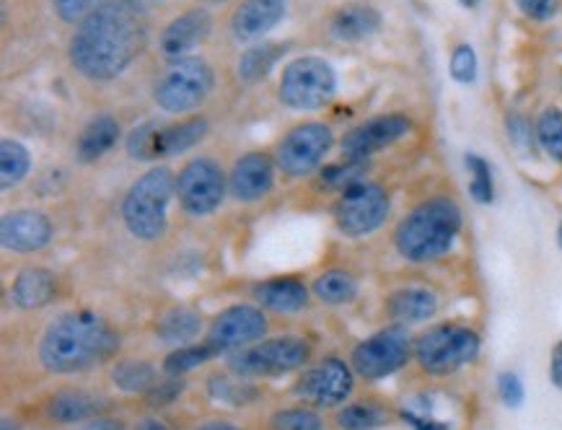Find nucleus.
<instances>
[{
    "instance_id": "nucleus-1",
    "label": "nucleus",
    "mask_w": 562,
    "mask_h": 430,
    "mask_svg": "<svg viewBox=\"0 0 562 430\" xmlns=\"http://www.w3.org/2000/svg\"><path fill=\"white\" fill-rule=\"evenodd\" d=\"M146 16L135 0L97 5L70 39V63L91 81H112L146 45Z\"/></svg>"
},
{
    "instance_id": "nucleus-2",
    "label": "nucleus",
    "mask_w": 562,
    "mask_h": 430,
    "mask_svg": "<svg viewBox=\"0 0 562 430\" xmlns=\"http://www.w3.org/2000/svg\"><path fill=\"white\" fill-rule=\"evenodd\" d=\"M120 337L102 317L91 312L63 314L47 327L40 342V361L49 374H81L110 361Z\"/></svg>"
},
{
    "instance_id": "nucleus-3",
    "label": "nucleus",
    "mask_w": 562,
    "mask_h": 430,
    "mask_svg": "<svg viewBox=\"0 0 562 430\" xmlns=\"http://www.w3.org/2000/svg\"><path fill=\"white\" fill-rule=\"evenodd\" d=\"M464 224L461 207L449 197H430L413 207L394 231L396 252L407 262L425 264L451 252Z\"/></svg>"
},
{
    "instance_id": "nucleus-4",
    "label": "nucleus",
    "mask_w": 562,
    "mask_h": 430,
    "mask_svg": "<svg viewBox=\"0 0 562 430\" xmlns=\"http://www.w3.org/2000/svg\"><path fill=\"white\" fill-rule=\"evenodd\" d=\"M177 192V182L169 169L158 167L143 174L122 203V218L127 231L140 241H156L167 231V207Z\"/></svg>"
},
{
    "instance_id": "nucleus-5",
    "label": "nucleus",
    "mask_w": 562,
    "mask_h": 430,
    "mask_svg": "<svg viewBox=\"0 0 562 430\" xmlns=\"http://www.w3.org/2000/svg\"><path fill=\"white\" fill-rule=\"evenodd\" d=\"M482 350L480 335L461 325H436L415 340V361L425 374L451 376L477 361Z\"/></svg>"
},
{
    "instance_id": "nucleus-6",
    "label": "nucleus",
    "mask_w": 562,
    "mask_h": 430,
    "mask_svg": "<svg viewBox=\"0 0 562 430\" xmlns=\"http://www.w3.org/2000/svg\"><path fill=\"white\" fill-rule=\"evenodd\" d=\"M213 70L200 57H179L154 86V99L164 112H192L211 97Z\"/></svg>"
},
{
    "instance_id": "nucleus-7",
    "label": "nucleus",
    "mask_w": 562,
    "mask_h": 430,
    "mask_svg": "<svg viewBox=\"0 0 562 430\" xmlns=\"http://www.w3.org/2000/svg\"><path fill=\"white\" fill-rule=\"evenodd\" d=\"M312 358V346L304 337H272L268 342H259L241 353L228 358V369L241 378L257 376H283L291 371L304 369Z\"/></svg>"
},
{
    "instance_id": "nucleus-8",
    "label": "nucleus",
    "mask_w": 562,
    "mask_h": 430,
    "mask_svg": "<svg viewBox=\"0 0 562 430\" xmlns=\"http://www.w3.org/2000/svg\"><path fill=\"white\" fill-rule=\"evenodd\" d=\"M413 337H409L405 325H394L381 329V332L371 335L369 340L358 342L352 348L350 365L352 371L366 382H379L396 374L400 369H405L409 355H413Z\"/></svg>"
},
{
    "instance_id": "nucleus-9",
    "label": "nucleus",
    "mask_w": 562,
    "mask_h": 430,
    "mask_svg": "<svg viewBox=\"0 0 562 430\" xmlns=\"http://www.w3.org/2000/svg\"><path fill=\"white\" fill-rule=\"evenodd\" d=\"M337 91L335 70L322 57H299L283 70L280 99L291 110L312 112L333 102Z\"/></svg>"
},
{
    "instance_id": "nucleus-10",
    "label": "nucleus",
    "mask_w": 562,
    "mask_h": 430,
    "mask_svg": "<svg viewBox=\"0 0 562 430\" xmlns=\"http://www.w3.org/2000/svg\"><path fill=\"white\" fill-rule=\"evenodd\" d=\"M389 195L384 188L373 182H360L356 188L345 190L342 197L335 205V220L337 228L350 239H360L379 231L384 226L389 215Z\"/></svg>"
},
{
    "instance_id": "nucleus-11",
    "label": "nucleus",
    "mask_w": 562,
    "mask_h": 430,
    "mask_svg": "<svg viewBox=\"0 0 562 430\" xmlns=\"http://www.w3.org/2000/svg\"><path fill=\"white\" fill-rule=\"evenodd\" d=\"M335 135L322 122H306L293 127L278 146V167L291 177H304L319 167L333 148Z\"/></svg>"
},
{
    "instance_id": "nucleus-12",
    "label": "nucleus",
    "mask_w": 562,
    "mask_h": 430,
    "mask_svg": "<svg viewBox=\"0 0 562 430\" xmlns=\"http://www.w3.org/2000/svg\"><path fill=\"white\" fill-rule=\"evenodd\" d=\"M352 374H356L352 365L340 361V358H324L319 365L308 369L299 378L293 394L314 407H337L352 394V384H356Z\"/></svg>"
},
{
    "instance_id": "nucleus-13",
    "label": "nucleus",
    "mask_w": 562,
    "mask_h": 430,
    "mask_svg": "<svg viewBox=\"0 0 562 430\" xmlns=\"http://www.w3.org/2000/svg\"><path fill=\"white\" fill-rule=\"evenodd\" d=\"M179 203L190 215H207L221 205L226 195V179L215 161L194 159L177 179Z\"/></svg>"
},
{
    "instance_id": "nucleus-14",
    "label": "nucleus",
    "mask_w": 562,
    "mask_h": 430,
    "mask_svg": "<svg viewBox=\"0 0 562 430\" xmlns=\"http://www.w3.org/2000/svg\"><path fill=\"white\" fill-rule=\"evenodd\" d=\"M268 332V319L255 306H231L213 319L207 329V346L213 353H234V350L255 346Z\"/></svg>"
},
{
    "instance_id": "nucleus-15",
    "label": "nucleus",
    "mask_w": 562,
    "mask_h": 430,
    "mask_svg": "<svg viewBox=\"0 0 562 430\" xmlns=\"http://www.w3.org/2000/svg\"><path fill=\"white\" fill-rule=\"evenodd\" d=\"M413 131V122L402 114H386V117H376L363 122V125L352 127V131L342 138V150L348 159L366 161L376 150L392 146L400 138Z\"/></svg>"
},
{
    "instance_id": "nucleus-16",
    "label": "nucleus",
    "mask_w": 562,
    "mask_h": 430,
    "mask_svg": "<svg viewBox=\"0 0 562 430\" xmlns=\"http://www.w3.org/2000/svg\"><path fill=\"white\" fill-rule=\"evenodd\" d=\"M0 239L11 252H40L53 239V224L45 213L37 211H16L0 220Z\"/></svg>"
},
{
    "instance_id": "nucleus-17",
    "label": "nucleus",
    "mask_w": 562,
    "mask_h": 430,
    "mask_svg": "<svg viewBox=\"0 0 562 430\" xmlns=\"http://www.w3.org/2000/svg\"><path fill=\"white\" fill-rule=\"evenodd\" d=\"M213 32V19L205 9H194L190 13H182V16L171 21V24L161 32V53L169 57V60H179L190 49L211 37Z\"/></svg>"
},
{
    "instance_id": "nucleus-18",
    "label": "nucleus",
    "mask_w": 562,
    "mask_h": 430,
    "mask_svg": "<svg viewBox=\"0 0 562 430\" xmlns=\"http://www.w3.org/2000/svg\"><path fill=\"white\" fill-rule=\"evenodd\" d=\"M276 182V171H272V161L265 154H247L244 159L236 161L234 171H231L228 188L239 203H255L262 200L272 190Z\"/></svg>"
},
{
    "instance_id": "nucleus-19",
    "label": "nucleus",
    "mask_w": 562,
    "mask_h": 430,
    "mask_svg": "<svg viewBox=\"0 0 562 430\" xmlns=\"http://www.w3.org/2000/svg\"><path fill=\"white\" fill-rule=\"evenodd\" d=\"M285 16L283 0H244L239 9L231 16L234 37L241 42L259 39L268 34L272 26H278Z\"/></svg>"
},
{
    "instance_id": "nucleus-20",
    "label": "nucleus",
    "mask_w": 562,
    "mask_h": 430,
    "mask_svg": "<svg viewBox=\"0 0 562 430\" xmlns=\"http://www.w3.org/2000/svg\"><path fill=\"white\" fill-rule=\"evenodd\" d=\"M386 312L396 325H423L438 314V296L428 288L409 285V288H400L389 296Z\"/></svg>"
},
{
    "instance_id": "nucleus-21",
    "label": "nucleus",
    "mask_w": 562,
    "mask_h": 430,
    "mask_svg": "<svg viewBox=\"0 0 562 430\" xmlns=\"http://www.w3.org/2000/svg\"><path fill=\"white\" fill-rule=\"evenodd\" d=\"M207 133V120L192 117L179 122V125H158L154 122V159L158 156H177L182 150L192 148Z\"/></svg>"
},
{
    "instance_id": "nucleus-22",
    "label": "nucleus",
    "mask_w": 562,
    "mask_h": 430,
    "mask_svg": "<svg viewBox=\"0 0 562 430\" xmlns=\"http://www.w3.org/2000/svg\"><path fill=\"white\" fill-rule=\"evenodd\" d=\"M381 29V13L373 5L352 3L335 13L333 37L337 42H363Z\"/></svg>"
},
{
    "instance_id": "nucleus-23",
    "label": "nucleus",
    "mask_w": 562,
    "mask_h": 430,
    "mask_svg": "<svg viewBox=\"0 0 562 430\" xmlns=\"http://www.w3.org/2000/svg\"><path fill=\"white\" fill-rule=\"evenodd\" d=\"M255 298L265 309L293 314L308 304V288L301 281H293V278H278V281L255 285Z\"/></svg>"
},
{
    "instance_id": "nucleus-24",
    "label": "nucleus",
    "mask_w": 562,
    "mask_h": 430,
    "mask_svg": "<svg viewBox=\"0 0 562 430\" xmlns=\"http://www.w3.org/2000/svg\"><path fill=\"white\" fill-rule=\"evenodd\" d=\"M11 298L21 309H42L55 298V275L45 268L21 270L13 281Z\"/></svg>"
},
{
    "instance_id": "nucleus-25",
    "label": "nucleus",
    "mask_w": 562,
    "mask_h": 430,
    "mask_svg": "<svg viewBox=\"0 0 562 430\" xmlns=\"http://www.w3.org/2000/svg\"><path fill=\"white\" fill-rule=\"evenodd\" d=\"M102 410V403L89 392L81 389H63L57 392L47 405L49 420L60 422V426H76V422L91 420L93 415Z\"/></svg>"
},
{
    "instance_id": "nucleus-26",
    "label": "nucleus",
    "mask_w": 562,
    "mask_h": 430,
    "mask_svg": "<svg viewBox=\"0 0 562 430\" xmlns=\"http://www.w3.org/2000/svg\"><path fill=\"white\" fill-rule=\"evenodd\" d=\"M203 329V319L198 312L187 309V306H175V309L164 312L156 321V335L158 340L167 342V346H190L194 337Z\"/></svg>"
},
{
    "instance_id": "nucleus-27",
    "label": "nucleus",
    "mask_w": 562,
    "mask_h": 430,
    "mask_svg": "<svg viewBox=\"0 0 562 430\" xmlns=\"http://www.w3.org/2000/svg\"><path fill=\"white\" fill-rule=\"evenodd\" d=\"M120 138V122L110 117V114H99L89 125L83 127L81 138H78V159L81 161H97L110 150Z\"/></svg>"
},
{
    "instance_id": "nucleus-28",
    "label": "nucleus",
    "mask_w": 562,
    "mask_h": 430,
    "mask_svg": "<svg viewBox=\"0 0 562 430\" xmlns=\"http://www.w3.org/2000/svg\"><path fill=\"white\" fill-rule=\"evenodd\" d=\"M283 55H285V45H276V42H265V45L249 47L247 53L239 57L236 73H239L244 83H257L270 76V70L276 68V63Z\"/></svg>"
},
{
    "instance_id": "nucleus-29",
    "label": "nucleus",
    "mask_w": 562,
    "mask_h": 430,
    "mask_svg": "<svg viewBox=\"0 0 562 430\" xmlns=\"http://www.w3.org/2000/svg\"><path fill=\"white\" fill-rule=\"evenodd\" d=\"M314 296L327 306H345L358 296V281L345 270H327L314 281Z\"/></svg>"
},
{
    "instance_id": "nucleus-30",
    "label": "nucleus",
    "mask_w": 562,
    "mask_h": 430,
    "mask_svg": "<svg viewBox=\"0 0 562 430\" xmlns=\"http://www.w3.org/2000/svg\"><path fill=\"white\" fill-rule=\"evenodd\" d=\"M32 169V156L29 150L16 140L0 143V188L11 190L16 188Z\"/></svg>"
},
{
    "instance_id": "nucleus-31",
    "label": "nucleus",
    "mask_w": 562,
    "mask_h": 430,
    "mask_svg": "<svg viewBox=\"0 0 562 430\" xmlns=\"http://www.w3.org/2000/svg\"><path fill=\"white\" fill-rule=\"evenodd\" d=\"M114 386L127 394H148L156 384L154 365L146 361H122L112 371Z\"/></svg>"
},
{
    "instance_id": "nucleus-32",
    "label": "nucleus",
    "mask_w": 562,
    "mask_h": 430,
    "mask_svg": "<svg viewBox=\"0 0 562 430\" xmlns=\"http://www.w3.org/2000/svg\"><path fill=\"white\" fill-rule=\"evenodd\" d=\"M337 426L342 430H373L386 426V410H381L379 405L371 403H358L348 405L337 412Z\"/></svg>"
},
{
    "instance_id": "nucleus-33",
    "label": "nucleus",
    "mask_w": 562,
    "mask_h": 430,
    "mask_svg": "<svg viewBox=\"0 0 562 430\" xmlns=\"http://www.w3.org/2000/svg\"><path fill=\"white\" fill-rule=\"evenodd\" d=\"M537 140L552 161L562 163V110L550 106L537 120Z\"/></svg>"
},
{
    "instance_id": "nucleus-34",
    "label": "nucleus",
    "mask_w": 562,
    "mask_h": 430,
    "mask_svg": "<svg viewBox=\"0 0 562 430\" xmlns=\"http://www.w3.org/2000/svg\"><path fill=\"white\" fill-rule=\"evenodd\" d=\"M213 355H215L213 348L207 346V342L205 346H182L171 355H167V361H164V371H167L169 376H182L187 371L200 369V365L211 361Z\"/></svg>"
},
{
    "instance_id": "nucleus-35",
    "label": "nucleus",
    "mask_w": 562,
    "mask_h": 430,
    "mask_svg": "<svg viewBox=\"0 0 562 430\" xmlns=\"http://www.w3.org/2000/svg\"><path fill=\"white\" fill-rule=\"evenodd\" d=\"M467 169H470L472 182H470V195L477 200L480 205H490L495 200V188H493V169L490 163L477 154H467Z\"/></svg>"
},
{
    "instance_id": "nucleus-36",
    "label": "nucleus",
    "mask_w": 562,
    "mask_h": 430,
    "mask_svg": "<svg viewBox=\"0 0 562 430\" xmlns=\"http://www.w3.org/2000/svg\"><path fill=\"white\" fill-rule=\"evenodd\" d=\"M207 392H211V397L234 407L249 405L251 399H257L255 386H249L247 382H231L228 376H211V382H207Z\"/></svg>"
},
{
    "instance_id": "nucleus-37",
    "label": "nucleus",
    "mask_w": 562,
    "mask_h": 430,
    "mask_svg": "<svg viewBox=\"0 0 562 430\" xmlns=\"http://www.w3.org/2000/svg\"><path fill=\"white\" fill-rule=\"evenodd\" d=\"M366 167H369L366 161L348 159L345 163H337V167L324 169L322 171V182L329 184V188L345 192V190L356 188V184H360V182H366V179H363Z\"/></svg>"
},
{
    "instance_id": "nucleus-38",
    "label": "nucleus",
    "mask_w": 562,
    "mask_h": 430,
    "mask_svg": "<svg viewBox=\"0 0 562 430\" xmlns=\"http://www.w3.org/2000/svg\"><path fill=\"white\" fill-rule=\"evenodd\" d=\"M272 430H324V422L314 410L306 407H293V410H280L270 418Z\"/></svg>"
},
{
    "instance_id": "nucleus-39",
    "label": "nucleus",
    "mask_w": 562,
    "mask_h": 430,
    "mask_svg": "<svg viewBox=\"0 0 562 430\" xmlns=\"http://www.w3.org/2000/svg\"><path fill=\"white\" fill-rule=\"evenodd\" d=\"M449 68L457 83H474V78H477V55L470 45H459L453 49Z\"/></svg>"
},
{
    "instance_id": "nucleus-40",
    "label": "nucleus",
    "mask_w": 562,
    "mask_h": 430,
    "mask_svg": "<svg viewBox=\"0 0 562 430\" xmlns=\"http://www.w3.org/2000/svg\"><path fill=\"white\" fill-rule=\"evenodd\" d=\"M498 397H501L503 405L510 407V410L521 407L524 399H526L521 376L514 374V371H503V374L498 376Z\"/></svg>"
},
{
    "instance_id": "nucleus-41",
    "label": "nucleus",
    "mask_w": 562,
    "mask_h": 430,
    "mask_svg": "<svg viewBox=\"0 0 562 430\" xmlns=\"http://www.w3.org/2000/svg\"><path fill=\"white\" fill-rule=\"evenodd\" d=\"M506 125H508V138H510V143H514L516 148H521V150L535 148L537 131H531L529 120L521 117V114L510 112L508 120H506Z\"/></svg>"
},
{
    "instance_id": "nucleus-42",
    "label": "nucleus",
    "mask_w": 562,
    "mask_h": 430,
    "mask_svg": "<svg viewBox=\"0 0 562 430\" xmlns=\"http://www.w3.org/2000/svg\"><path fill=\"white\" fill-rule=\"evenodd\" d=\"M184 392V382L179 376H171L167 382H156L154 389L148 392V405L150 407H167L177 403L179 394Z\"/></svg>"
},
{
    "instance_id": "nucleus-43",
    "label": "nucleus",
    "mask_w": 562,
    "mask_h": 430,
    "mask_svg": "<svg viewBox=\"0 0 562 430\" xmlns=\"http://www.w3.org/2000/svg\"><path fill=\"white\" fill-rule=\"evenodd\" d=\"M55 13L68 24H76V21H83L89 13L97 9L99 0H53Z\"/></svg>"
},
{
    "instance_id": "nucleus-44",
    "label": "nucleus",
    "mask_w": 562,
    "mask_h": 430,
    "mask_svg": "<svg viewBox=\"0 0 562 430\" xmlns=\"http://www.w3.org/2000/svg\"><path fill=\"white\" fill-rule=\"evenodd\" d=\"M516 5L521 9L526 19L535 21H547L558 13V0H516Z\"/></svg>"
},
{
    "instance_id": "nucleus-45",
    "label": "nucleus",
    "mask_w": 562,
    "mask_h": 430,
    "mask_svg": "<svg viewBox=\"0 0 562 430\" xmlns=\"http://www.w3.org/2000/svg\"><path fill=\"white\" fill-rule=\"evenodd\" d=\"M402 420H405L413 430H449L446 422L434 420L430 415H423V412H415V410H402Z\"/></svg>"
},
{
    "instance_id": "nucleus-46",
    "label": "nucleus",
    "mask_w": 562,
    "mask_h": 430,
    "mask_svg": "<svg viewBox=\"0 0 562 430\" xmlns=\"http://www.w3.org/2000/svg\"><path fill=\"white\" fill-rule=\"evenodd\" d=\"M550 382L554 389L562 392V340L552 348L550 353Z\"/></svg>"
},
{
    "instance_id": "nucleus-47",
    "label": "nucleus",
    "mask_w": 562,
    "mask_h": 430,
    "mask_svg": "<svg viewBox=\"0 0 562 430\" xmlns=\"http://www.w3.org/2000/svg\"><path fill=\"white\" fill-rule=\"evenodd\" d=\"M135 430H169V428L158 420H143V422H138V428Z\"/></svg>"
},
{
    "instance_id": "nucleus-48",
    "label": "nucleus",
    "mask_w": 562,
    "mask_h": 430,
    "mask_svg": "<svg viewBox=\"0 0 562 430\" xmlns=\"http://www.w3.org/2000/svg\"><path fill=\"white\" fill-rule=\"evenodd\" d=\"M198 430H239V428L231 426V422H205V426H200Z\"/></svg>"
},
{
    "instance_id": "nucleus-49",
    "label": "nucleus",
    "mask_w": 562,
    "mask_h": 430,
    "mask_svg": "<svg viewBox=\"0 0 562 430\" xmlns=\"http://www.w3.org/2000/svg\"><path fill=\"white\" fill-rule=\"evenodd\" d=\"M461 3H464V5H467V9H474V5H477V3H480V0H461Z\"/></svg>"
},
{
    "instance_id": "nucleus-50",
    "label": "nucleus",
    "mask_w": 562,
    "mask_h": 430,
    "mask_svg": "<svg viewBox=\"0 0 562 430\" xmlns=\"http://www.w3.org/2000/svg\"><path fill=\"white\" fill-rule=\"evenodd\" d=\"M558 244H560V249H562V220H560V226H558Z\"/></svg>"
},
{
    "instance_id": "nucleus-51",
    "label": "nucleus",
    "mask_w": 562,
    "mask_h": 430,
    "mask_svg": "<svg viewBox=\"0 0 562 430\" xmlns=\"http://www.w3.org/2000/svg\"><path fill=\"white\" fill-rule=\"evenodd\" d=\"M135 3H156V0H135Z\"/></svg>"
},
{
    "instance_id": "nucleus-52",
    "label": "nucleus",
    "mask_w": 562,
    "mask_h": 430,
    "mask_svg": "<svg viewBox=\"0 0 562 430\" xmlns=\"http://www.w3.org/2000/svg\"><path fill=\"white\" fill-rule=\"evenodd\" d=\"M213 3H223V0H213Z\"/></svg>"
}]
</instances>
